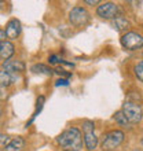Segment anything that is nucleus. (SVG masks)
<instances>
[{"instance_id":"27","label":"nucleus","mask_w":143,"mask_h":151,"mask_svg":"<svg viewBox=\"0 0 143 151\" xmlns=\"http://www.w3.org/2000/svg\"><path fill=\"white\" fill-rule=\"evenodd\" d=\"M142 146H143V139H142Z\"/></svg>"},{"instance_id":"25","label":"nucleus","mask_w":143,"mask_h":151,"mask_svg":"<svg viewBox=\"0 0 143 151\" xmlns=\"http://www.w3.org/2000/svg\"><path fill=\"white\" fill-rule=\"evenodd\" d=\"M132 151H142V150H138V148H135V150H132Z\"/></svg>"},{"instance_id":"21","label":"nucleus","mask_w":143,"mask_h":151,"mask_svg":"<svg viewBox=\"0 0 143 151\" xmlns=\"http://www.w3.org/2000/svg\"><path fill=\"white\" fill-rule=\"evenodd\" d=\"M48 62H50L51 65H55V63H58V62H61V59L56 55H51L50 58H48Z\"/></svg>"},{"instance_id":"11","label":"nucleus","mask_w":143,"mask_h":151,"mask_svg":"<svg viewBox=\"0 0 143 151\" xmlns=\"http://www.w3.org/2000/svg\"><path fill=\"white\" fill-rule=\"evenodd\" d=\"M24 146H25V140L22 137H14L4 147V151H21L24 148Z\"/></svg>"},{"instance_id":"20","label":"nucleus","mask_w":143,"mask_h":151,"mask_svg":"<svg viewBox=\"0 0 143 151\" xmlns=\"http://www.w3.org/2000/svg\"><path fill=\"white\" fill-rule=\"evenodd\" d=\"M54 72L56 73V74H59V76H65V77H70L72 73H66V70H64V69H56V70H54Z\"/></svg>"},{"instance_id":"17","label":"nucleus","mask_w":143,"mask_h":151,"mask_svg":"<svg viewBox=\"0 0 143 151\" xmlns=\"http://www.w3.org/2000/svg\"><path fill=\"white\" fill-rule=\"evenodd\" d=\"M134 70H135V76L138 77V80H140V81L143 83V60L136 65Z\"/></svg>"},{"instance_id":"18","label":"nucleus","mask_w":143,"mask_h":151,"mask_svg":"<svg viewBox=\"0 0 143 151\" xmlns=\"http://www.w3.org/2000/svg\"><path fill=\"white\" fill-rule=\"evenodd\" d=\"M69 85V80L68 78H59L55 83V87H68Z\"/></svg>"},{"instance_id":"8","label":"nucleus","mask_w":143,"mask_h":151,"mask_svg":"<svg viewBox=\"0 0 143 151\" xmlns=\"http://www.w3.org/2000/svg\"><path fill=\"white\" fill-rule=\"evenodd\" d=\"M21 30H22V28H21L20 21L18 19H11L7 25H6V30H4V32H6L7 39L15 40L17 37L21 35Z\"/></svg>"},{"instance_id":"5","label":"nucleus","mask_w":143,"mask_h":151,"mask_svg":"<svg viewBox=\"0 0 143 151\" xmlns=\"http://www.w3.org/2000/svg\"><path fill=\"white\" fill-rule=\"evenodd\" d=\"M69 21L70 24L76 28H81V26H85V25L90 22V14L85 8L80 7H73L69 12Z\"/></svg>"},{"instance_id":"1","label":"nucleus","mask_w":143,"mask_h":151,"mask_svg":"<svg viewBox=\"0 0 143 151\" xmlns=\"http://www.w3.org/2000/svg\"><path fill=\"white\" fill-rule=\"evenodd\" d=\"M56 142L65 151H80L83 148L81 132L77 128H69L64 131L56 137Z\"/></svg>"},{"instance_id":"19","label":"nucleus","mask_w":143,"mask_h":151,"mask_svg":"<svg viewBox=\"0 0 143 151\" xmlns=\"http://www.w3.org/2000/svg\"><path fill=\"white\" fill-rule=\"evenodd\" d=\"M10 143V137L7 135H3V133H0V144H4V146H7Z\"/></svg>"},{"instance_id":"4","label":"nucleus","mask_w":143,"mask_h":151,"mask_svg":"<svg viewBox=\"0 0 143 151\" xmlns=\"http://www.w3.org/2000/svg\"><path fill=\"white\" fill-rule=\"evenodd\" d=\"M83 131H84V144L87 150L92 151L95 150L99 140L95 135V124L92 121H84L83 122Z\"/></svg>"},{"instance_id":"9","label":"nucleus","mask_w":143,"mask_h":151,"mask_svg":"<svg viewBox=\"0 0 143 151\" xmlns=\"http://www.w3.org/2000/svg\"><path fill=\"white\" fill-rule=\"evenodd\" d=\"M3 70L10 74L22 73L25 70V63L22 60H6L3 62Z\"/></svg>"},{"instance_id":"24","label":"nucleus","mask_w":143,"mask_h":151,"mask_svg":"<svg viewBox=\"0 0 143 151\" xmlns=\"http://www.w3.org/2000/svg\"><path fill=\"white\" fill-rule=\"evenodd\" d=\"M4 98H6V95L3 93V91H1V88H0V100H3Z\"/></svg>"},{"instance_id":"22","label":"nucleus","mask_w":143,"mask_h":151,"mask_svg":"<svg viewBox=\"0 0 143 151\" xmlns=\"http://www.w3.org/2000/svg\"><path fill=\"white\" fill-rule=\"evenodd\" d=\"M84 3H85V4H91V6H95V4H98L99 1H98V0H84Z\"/></svg>"},{"instance_id":"3","label":"nucleus","mask_w":143,"mask_h":151,"mask_svg":"<svg viewBox=\"0 0 143 151\" xmlns=\"http://www.w3.org/2000/svg\"><path fill=\"white\" fill-rule=\"evenodd\" d=\"M121 111L125 115V118L129 121V124H138L142 121V117H143L142 107H140L138 103H135V102L127 100V102L123 104Z\"/></svg>"},{"instance_id":"23","label":"nucleus","mask_w":143,"mask_h":151,"mask_svg":"<svg viewBox=\"0 0 143 151\" xmlns=\"http://www.w3.org/2000/svg\"><path fill=\"white\" fill-rule=\"evenodd\" d=\"M6 32H4V30H0V43H1V41H6Z\"/></svg>"},{"instance_id":"7","label":"nucleus","mask_w":143,"mask_h":151,"mask_svg":"<svg viewBox=\"0 0 143 151\" xmlns=\"http://www.w3.org/2000/svg\"><path fill=\"white\" fill-rule=\"evenodd\" d=\"M120 8L116 3H111V1H106V3H102L100 6H98L96 8V14L103 18V19H114L117 18V14H118Z\"/></svg>"},{"instance_id":"6","label":"nucleus","mask_w":143,"mask_h":151,"mask_svg":"<svg viewBox=\"0 0 143 151\" xmlns=\"http://www.w3.org/2000/svg\"><path fill=\"white\" fill-rule=\"evenodd\" d=\"M120 41H121V45L128 51H135V50H139L143 47V36L135 32L124 33Z\"/></svg>"},{"instance_id":"28","label":"nucleus","mask_w":143,"mask_h":151,"mask_svg":"<svg viewBox=\"0 0 143 151\" xmlns=\"http://www.w3.org/2000/svg\"><path fill=\"white\" fill-rule=\"evenodd\" d=\"M0 6H1V1H0Z\"/></svg>"},{"instance_id":"15","label":"nucleus","mask_w":143,"mask_h":151,"mask_svg":"<svg viewBox=\"0 0 143 151\" xmlns=\"http://www.w3.org/2000/svg\"><path fill=\"white\" fill-rule=\"evenodd\" d=\"M113 118L117 121V124H118L120 127H129V125H131V124H129V121L125 118V115L123 114V111H117L114 114V117H113Z\"/></svg>"},{"instance_id":"14","label":"nucleus","mask_w":143,"mask_h":151,"mask_svg":"<svg viewBox=\"0 0 143 151\" xmlns=\"http://www.w3.org/2000/svg\"><path fill=\"white\" fill-rule=\"evenodd\" d=\"M30 70H32L33 73H36V74H44V76H51L52 73H54V70H51V69L47 68V66L43 65V63L33 65Z\"/></svg>"},{"instance_id":"26","label":"nucleus","mask_w":143,"mask_h":151,"mask_svg":"<svg viewBox=\"0 0 143 151\" xmlns=\"http://www.w3.org/2000/svg\"><path fill=\"white\" fill-rule=\"evenodd\" d=\"M0 114H1V109H0Z\"/></svg>"},{"instance_id":"10","label":"nucleus","mask_w":143,"mask_h":151,"mask_svg":"<svg viewBox=\"0 0 143 151\" xmlns=\"http://www.w3.org/2000/svg\"><path fill=\"white\" fill-rule=\"evenodd\" d=\"M14 52H15V47H14V44L11 41L6 40V41L0 43V59H3L6 62L14 55Z\"/></svg>"},{"instance_id":"2","label":"nucleus","mask_w":143,"mask_h":151,"mask_svg":"<svg viewBox=\"0 0 143 151\" xmlns=\"http://www.w3.org/2000/svg\"><path fill=\"white\" fill-rule=\"evenodd\" d=\"M124 139H125V135L123 131H118V129L110 131L103 135V139L100 142V147L103 151H114L116 148L123 144Z\"/></svg>"},{"instance_id":"12","label":"nucleus","mask_w":143,"mask_h":151,"mask_svg":"<svg viewBox=\"0 0 143 151\" xmlns=\"http://www.w3.org/2000/svg\"><path fill=\"white\" fill-rule=\"evenodd\" d=\"M111 25H113V28H114L116 30H127V29L129 28V22H128L125 18H123V17L114 18V19L111 21Z\"/></svg>"},{"instance_id":"16","label":"nucleus","mask_w":143,"mask_h":151,"mask_svg":"<svg viewBox=\"0 0 143 151\" xmlns=\"http://www.w3.org/2000/svg\"><path fill=\"white\" fill-rule=\"evenodd\" d=\"M43 103H44V96H40L39 99H37V107H36V111L33 113V115H32V118H30V121H29L26 125H30V124L35 121V118L37 117V114H39L40 111H41V109H43Z\"/></svg>"},{"instance_id":"13","label":"nucleus","mask_w":143,"mask_h":151,"mask_svg":"<svg viewBox=\"0 0 143 151\" xmlns=\"http://www.w3.org/2000/svg\"><path fill=\"white\" fill-rule=\"evenodd\" d=\"M12 83H14V77H12V74L4 72L3 69H1V70H0V88L10 87Z\"/></svg>"}]
</instances>
